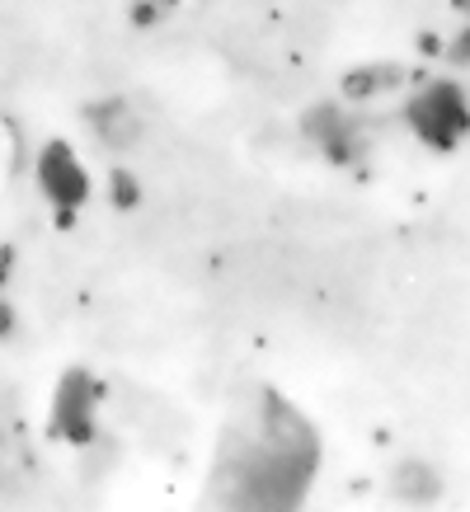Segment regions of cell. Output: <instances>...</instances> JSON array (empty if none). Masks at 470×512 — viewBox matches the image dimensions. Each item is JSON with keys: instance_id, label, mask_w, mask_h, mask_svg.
Instances as JSON below:
<instances>
[{"instance_id": "6da1fadb", "label": "cell", "mask_w": 470, "mask_h": 512, "mask_svg": "<svg viewBox=\"0 0 470 512\" xmlns=\"http://www.w3.org/2000/svg\"><path fill=\"white\" fill-rule=\"evenodd\" d=\"M405 127L419 137V146L438 151V156L461 151V141L470 132L466 85L452 76H438V80H428V85H419L405 99Z\"/></svg>"}, {"instance_id": "7a4b0ae2", "label": "cell", "mask_w": 470, "mask_h": 512, "mask_svg": "<svg viewBox=\"0 0 470 512\" xmlns=\"http://www.w3.org/2000/svg\"><path fill=\"white\" fill-rule=\"evenodd\" d=\"M33 179H38V193H43V202L52 207V221H57V226H71L94 198L90 170H85L80 151L66 137H47L43 146H38Z\"/></svg>"}, {"instance_id": "277c9868", "label": "cell", "mask_w": 470, "mask_h": 512, "mask_svg": "<svg viewBox=\"0 0 470 512\" xmlns=\"http://www.w3.org/2000/svg\"><path fill=\"white\" fill-rule=\"evenodd\" d=\"M10 329H15V306H10V301L0 296V339H5Z\"/></svg>"}, {"instance_id": "3957f363", "label": "cell", "mask_w": 470, "mask_h": 512, "mask_svg": "<svg viewBox=\"0 0 470 512\" xmlns=\"http://www.w3.org/2000/svg\"><path fill=\"white\" fill-rule=\"evenodd\" d=\"M99 409H104V381L90 367H66L47 400V437L62 447H90L99 437Z\"/></svg>"}]
</instances>
